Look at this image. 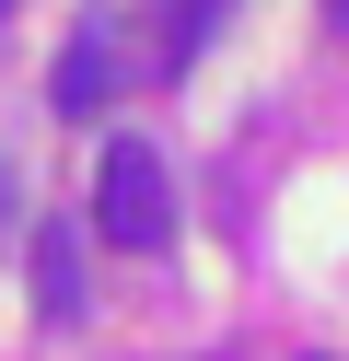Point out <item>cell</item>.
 Segmentation results:
<instances>
[{
	"mask_svg": "<svg viewBox=\"0 0 349 361\" xmlns=\"http://www.w3.org/2000/svg\"><path fill=\"white\" fill-rule=\"evenodd\" d=\"M326 35H338V47H349V0H326Z\"/></svg>",
	"mask_w": 349,
	"mask_h": 361,
	"instance_id": "obj_6",
	"label": "cell"
},
{
	"mask_svg": "<svg viewBox=\"0 0 349 361\" xmlns=\"http://www.w3.org/2000/svg\"><path fill=\"white\" fill-rule=\"evenodd\" d=\"M221 12H233V0H152V71H163V82L198 71V47H209Z\"/></svg>",
	"mask_w": 349,
	"mask_h": 361,
	"instance_id": "obj_4",
	"label": "cell"
},
{
	"mask_svg": "<svg viewBox=\"0 0 349 361\" xmlns=\"http://www.w3.org/2000/svg\"><path fill=\"white\" fill-rule=\"evenodd\" d=\"M12 210H23V198H12V164H0V233H12Z\"/></svg>",
	"mask_w": 349,
	"mask_h": 361,
	"instance_id": "obj_5",
	"label": "cell"
},
{
	"mask_svg": "<svg viewBox=\"0 0 349 361\" xmlns=\"http://www.w3.org/2000/svg\"><path fill=\"white\" fill-rule=\"evenodd\" d=\"M116 24L105 12H82V24H70V59H59V117H105V94H116Z\"/></svg>",
	"mask_w": 349,
	"mask_h": 361,
	"instance_id": "obj_2",
	"label": "cell"
},
{
	"mask_svg": "<svg viewBox=\"0 0 349 361\" xmlns=\"http://www.w3.org/2000/svg\"><path fill=\"white\" fill-rule=\"evenodd\" d=\"M0 24H12V0H0Z\"/></svg>",
	"mask_w": 349,
	"mask_h": 361,
	"instance_id": "obj_7",
	"label": "cell"
},
{
	"mask_svg": "<svg viewBox=\"0 0 349 361\" xmlns=\"http://www.w3.org/2000/svg\"><path fill=\"white\" fill-rule=\"evenodd\" d=\"M23 291H35V314H47V326H82V245H70L59 221L23 245Z\"/></svg>",
	"mask_w": 349,
	"mask_h": 361,
	"instance_id": "obj_3",
	"label": "cell"
},
{
	"mask_svg": "<svg viewBox=\"0 0 349 361\" xmlns=\"http://www.w3.org/2000/svg\"><path fill=\"white\" fill-rule=\"evenodd\" d=\"M93 233L116 257H163L175 245V164L152 140H105L93 152Z\"/></svg>",
	"mask_w": 349,
	"mask_h": 361,
	"instance_id": "obj_1",
	"label": "cell"
}]
</instances>
